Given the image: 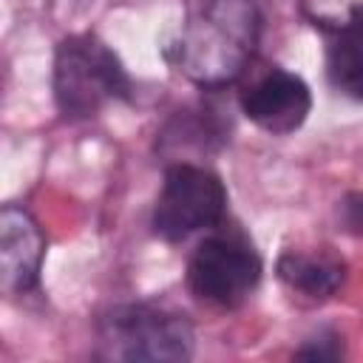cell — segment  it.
Here are the masks:
<instances>
[{
    "label": "cell",
    "mask_w": 363,
    "mask_h": 363,
    "mask_svg": "<svg viewBox=\"0 0 363 363\" xmlns=\"http://www.w3.org/2000/svg\"><path fill=\"white\" fill-rule=\"evenodd\" d=\"M227 130H230V122L224 125L221 119H218V113L216 111H210V108H196V111H179L170 122H167V128L162 130V136H159V150L164 153V156H173V162L179 159V150H187V147H193V150H216V147H221L224 145V139H227Z\"/></svg>",
    "instance_id": "9c48e42d"
},
{
    "label": "cell",
    "mask_w": 363,
    "mask_h": 363,
    "mask_svg": "<svg viewBox=\"0 0 363 363\" xmlns=\"http://www.w3.org/2000/svg\"><path fill=\"white\" fill-rule=\"evenodd\" d=\"M196 335L182 312L156 303H119L96 320V357L102 360H190Z\"/></svg>",
    "instance_id": "3957f363"
},
{
    "label": "cell",
    "mask_w": 363,
    "mask_h": 363,
    "mask_svg": "<svg viewBox=\"0 0 363 363\" xmlns=\"http://www.w3.org/2000/svg\"><path fill=\"white\" fill-rule=\"evenodd\" d=\"M45 258V235L37 218L17 204L0 210V289L26 295L37 286Z\"/></svg>",
    "instance_id": "52a82bcc"
},
{
    "label": "cell",
    "mask_w": 363,
    "mask_h": 363,
    "mask_svg": "<svg viewBox=\"0 0 363 363\" xmlns=\"http://www.w3.org/2000/svg\"><path fill=\"white\" fill-rule=\"evenodd\" d=\"M133 82L116 51L96 34H71L54 54V102L65 119H91L108 102H128Z\"/></svg>",
    "instance_id": "7a4b0ae2"
},
{
    "label": "cell",
    "mask_w": 363,
    "mask_h": 363,
    "mask_svg": "<svg viewBox=\"0 0 363 363\" xmlns=\"http://www.w3.org/2000/svg\"><path fill=\"white\" fill-rule=\"evenodd\" d=\"M278 278L286 284L289 292L306 301H326L332 298L346 278V264L335 255H315V252H295L286 250L278 258Z\"/></svg>",
    "instance_id": "ba28073f"
},
{
    "label": "cell",
    "mask_w": 363,
    "mask_h": 363,
    "mask_svg": "<svg viewBox=\"0 0 363 363\" xmlns=\"http://www.w3.org/2000/svg\"><path fill=\"white\" fill-rule=\"evenodd\" d=\"M298 3L303 17L329 34L363 26V0H298Z\"/></svg>",
    "instance_id": "8fae6325"
},
{
    "label": "cell",
    "mask_w": 363,
    "mask_h": 363,
    "mask_svg": "<svg viewBox=\"0 0 363 363\" xmlns=\"http://www.w3.org/2000/svg\"><path fill=\"white\" fill-rule=\"evenodd\" d=\"M241 111L261 130L286 136L306 122L312 111V91L298 74L272 65L241 91Z\"/></svg>",
    "instance_id": "8992f818"
},
{
    "label": "cell",
    "mask_w": 363,
    "mask_h": 363,
    "mask_svg": "<svg viewBox=\"0 0 363 363\" xmlns=\"http://www.w3.org/2000/svg\"><path fill=\"white\" fill-rule=\"evenodd\" d=\"M326 79L346 99L363 102V26L332 34L326 48Z\"/></svg>",
    "instance_id": "30bf717a"
},
{
    "label": "cell",
    "mask_w": 363,
    "mask_h": 363,
    "mask_svg": "<svg viewBox=\"0 0 363 363\" xmlns=\"http://www.w3.org/2000/svg\"><path fill=\"white\" fill-rule=\"evenodd\" d=\"M261 34L255 0H187L173 65L199 88L218 91L252 62Z\"/></svg>",
    "instance_id": "6da1fadb"
},
{
    "label": "cell",
    "mask_w": 363,
    "mask_h": 363,
    "mask_svg": "<svg viewBox=\"0 0 363 363\" xmlns=\"http://www.w3.org/2000/svg\"><path fill=\"white\" fill-rule=\"evenodd\" d=\"M227 187L204 164L173 162L164 170L162 193L153 207L150 227L162 241H184L199 230H210L224 218Z\"/></svg>",
    "instance_id": "277c9868"
},
{
    "label": "cell",
    "mask_w": 363,
    "mask_h": 363,
    "mask_svg": "<svg viewBox=\"0 0 363 363\" xmlns=\"http://www.w3.org/2000/svg\"><path fill=\"white\" fill-rule=\"evenodd\" d=\"M264 272V261L252 241L238 230L207 235L187 261V286L196 298L233 309L244 303Z\"/></svg>",
    "instance_id": "5b68a950"
},
{
    "label": "cell",
    "mask_w": 363,
    "mask_h": 363,
    "mask_svg": "<svg viewBox=\"0 0 363 363\" xmlns=\"http://www.w3.org/2000/svg\"><path fill=\"white\" fill-rule=\"evenodd\" d=\"M340 221L352 235H363V193H349L340 201Z\"/></svg>",
    "instance_id": "4fadbf2b"
},
{
    "label": "cell",
    "mask_w": 363,
    "mask_h": 363,
    "mask_svg": "<svg viewBox=\"0 0 363 363\" xmlns=\"http://www.w3.org/2000/svg\"><path fill=\"white\" fill-rule=\"evenodd\" d=\"M295 354L303 360H337L343 354V343L337 335H320L306 340V346H301Z\"/></svg>",
    "instance_id": "7c38bea8"
}]
</instances>
